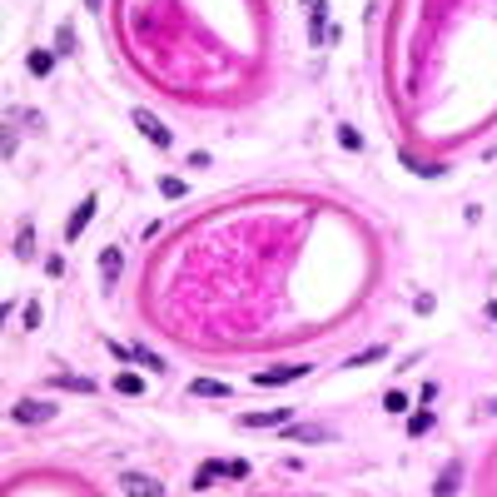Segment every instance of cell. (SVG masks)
Wrapping results in <instances>:
<instances>
[{
    "label": "cell",
    "instance_id": "6da1fadb",
    "mask_svg": "<svg viewBox=\"0 0 497 497\" xmlns=\"http://www.w3.org/2000/svg\"><path fill=\"white\" fill-rule=\"evenodd\" d=\"M55 413H60V403H55V398H25V403H16V408H11V418H16V423H25V428H30V423H50Z\"/></svg>",
    "mask_w": 497,
    "mask_h": 497
},
{
    "label": "cell",
    "instance_id": "7a4b0ae2",
    "mask_svg": "<svg viewBox=\"0 0 497 497\" xmlns=\"http://www.w3.org/2000/svg\"><path fill=\"white\" fill-rule=\"evenodd\" d=\"M130 120H135V130H139V135H144L149 144H159V149H169V130H164V125H159V120H154L149 110H135Z\"/></svg>",
    "mask_w": 497,
    "mask_h": 497
},
{
    "label": "cell",
    "instance_id": "3957f363",
    "mask_svg": "<svg viewBox=\"0 0 497 497\" xmlns=\"http://www.w3.org/2000/svg\"><path fill=\"white\" fill-rule=\"evenodd\" d=\"M304 373H309V363H284V368L254 373V383H259V388H279V383H294V378H304Z\"/></svg>",
    "mask_w": 497,
    "mask_h": 497
},
{
    "label": "cell",
    "instance_id": "277c9868",
    "mask_svg": "<svg viewBox=\"0 0 497 497\" xmlns=\"http://www.w3.org/2000/svg\"><path fill=\"white\" fill-rule=\"evenodd\" d=\"M289 418H294L289 408H264V413H244V418H239V428H284Z\"/></svg>",
    "mask_w": 497,
    "mask_h": 497
},
{
    "label": "cell",
    "instance_id": "5b68a950",
    "mask_svg": "<svg viewBox=\"0 0 497 497\" xmlns=\"http://www.w3.org/2000/svg\"><path fill=\"white\" fill-rule=\"evenodd\" d=\"M120 492H139V497H159V492H164V482H159V477H144V472H125V477H120Z\"/></svg>",
    "mask_w": 497,
    "mask_h": 497
},
{
    "label": "cell",
    "instance_id": "8992f818",
    "mask_svg": "<svg viewBox=\"0 0 497 497\" xmlns=\"http://www.w3.org/2000/svg\"><path fill=\"white\" fill-rule=\"evenodd\" d=\"M120 269H125V254H120V244L100 248V284H105V289H110V284L120 279Z\"/></svg>",
    "mask_w": 497,
    "mask_h": 497
},
{
    "label": "cell",
    "instance_id": "52a82bcc",
    "mask_svg": "<svg viewBox=\"0 0 497 497\" xmlns=\"http://www.w3.org/2000/svg\"><path fill=\"white\" fill-rule=\"evenodd\" d=\"M95 204H100V199H80V209H75L70 224H65V239H80V234H85V224L95 219Z\"/></svg>",
    "mask_w": 497,
    "mask_h": 497
},
{
    "label": "cell",
    "instance_id": "ba28073f",
    "mask_svg": "<svg viewBox=\"0 0 497 497\" xmlns=\"http://www.w3.org/2000/svg\"><path fill=\"white\" fill-rule=\"evenodd\" d=\"M11 248H16V259H30V254H35V224H30V219H21L16 244H11Z\"/></svg>",
    "mask_w": 497,
    "mask_h": 497
},
{
    "label": "cell",
    "instance_id": "9c48e42d",
    "mask_svg": "<svg viewBox=\"0 0 497 497\" xmlns=\"http://www.w3.org/2000/svg\"><path fill=\"white\" fill-rule=\"evenodd\" d=\"M219 477H229V462H224V457H219V462H204V467L194 472V487L204 492V487H214Z\"/></svg>",
    "mask_w": 497,
    "mask_h": 497
},
{
    "label": "cell",
    "instance_id": "30bf717a",
    "mask_svg": "<svg viewBox=\"0 0 497 497\" xmlns=\"http://www.w3.org/2000/svg\"><path fill=\"white\" fill-rule=\"evenodd\" d=\"M189 393H194V398H229V383H219V378H194Z\"/></svg>",
    "mask_w": 497,
    "mask_h": 497
},
{
    "label": "cell",
    "instance_id": "8fae6325",
    "mask_svg": "<svg viewBox=\"0 0 497 497\" xmlns=\"http://www.w3.org/2000/svg\"><path fill=\"white\" fill-rule=\"evenodd\" d=\"M50 383H55V388H70V393H95V383H90V378H80V373H55Z\"/></svg>",
    "mask_w": 497,
    "mask_h": 497
},
{
    "label": "cell",
    "instance_id": "7c38bea8",
    "mask_svg": "<svg viewBox=\"0 0 497 497\" xmlns=\"http://www.w3.org/2000/svg\"><path fill=\"white\" fill-rule=\"evenodd\" d=\"M115 393H125V398L139 393V398H144V378H139V373H120V378H115Z\"/></svg>",
    "mask_w": 497,
    "mask_h": 497
},
{
    "label": "cell",
    "instance_id": "4fadbf2b",
    "mask_svg": "<svg viewBox=\"0 0 497 497\" xmlns=\"http://www.w3.org/2000/svg\"><path fill=\"white\" fill-rule=\"evenodd\" d=\"M25 65H30V75H50V70H55V55H50V50H30Z\"/></svg>",
    "mask_w": 497,
    "mask_h": 497
},
{
    "label": "cell",
    "instance_id": "5bb4252c",
    "mask_svg": "<svg viewBox=\"0 0 497 497\" xmlns=\"http://www.w3.org/2000/svg\"><path fill=\"white\" fill-rule=\"evenodd\" d=\"M135 363H139V368H149V373H164V368H169L159 353H149V348H139V343H135Z\"/></svg>",
    "mask_w": 497,
    "mask_h": 497
},
{
    "label": "cell",
    "instance_id": "9a60e30c",
    "mask_svg": "<svg viewBox=\"0 0 497 497\" xmlns=\"http://www.w3.org/2000/svg\"><path fill=\"white\" fill-rule=\"evenodd\" d=\"M159 194H164V199H184V179L164 174V179H159Z\"/></svg>",
    "mask_w": 497,
    "mask_h": 497
},
{
    "label": "cell",
    "instance_id": "2e32d148",
    "mask_svg": "<svg viewBox=\"0 0 497 497\" xmlns=\"http://www.w3.org/2000/svg\"><path fill=\"white\" fill-rule=\"evenodd\" d=\"M284 438H294V442H324L329 433H319V428H289Z\"/></svg>",
    "mask_w": 497,
    "mask_h": 497
},
{
    "label": "cell",
    "instance_id": "e0dca14e",
    "mask_svg": "<svg viewBox=\"0 0 497 497\" xmlns=\"http://www.w3.org/2000/svg\"><path fill=\"white\" fill-rule=\"evenodd\" d=\"M338 144H343V149H363V139H358L353 125H338Z\"/></svg>",
    "mask_w": 497,
    "mask_h": 497
},
{
    "label": "cell",
    "instance_id": "ac0fdd59",
    "mask_svg": "<svg viewBox=\"0 0 497 497\" xmlns=\"http://www.w3.org/2000/svg\"><path fill=\"white\" fill-rule=\"evenodd\" d=\"M378 358H388V353H383V343H378V348H363L358 358H348V368H363V363H378Z\"/></svg>",
    "mask_w": 497,
    "mask_h": 497
},
{
    "label": "cell",
    "instance_id": "d6986e66",
    "mask_svg": "<svg viewBox=\"0 0 497 497\" xmlns=\"http://www.w3.org/2000/svg\"><path fill=\"white\" fill-rule=\"evenodd\" d=\"M383 408H388V413H408V393H398V388L383 393Z\"/></svg>",
    "mask_w": 497,
    "mask_h": 497
},
{
    "label": "cell",
    "instance_id": "ffe728a7",
    "mask_svg": "<svg viewBox=\"0 0 497 497\" xmlns=\"http://www.w3.org/2000/svg\"><path fill=\"white\" fill-rule=\"evenodd\" d=\"M428 428H433V413H413V418H408V433H413V438H423Z\"/></svg>",
    "mask_w": 497,
    "mask_h": 497
},
{
    "label": "cell",
    "instance_id": "44dd1931",
    "mask_svg": "<svg viewBox=\"0 0 497 497\" xmlns=\"http://www.w3.org/2000/svg\"><path fill=\"white\" fill-rule=\"evenodd\" d=\"M105 348H110V353H115V358H120V363H135V348H125V343H120V338H105Z\"/></svg>",
    "mask_w": 497,
    "mask_h": 497
},
{
    "label": "cell",
    "instance_id": "7402d4cb",
    "mask_svg": "<svg viewBox=\"0 0 497 497\" xmlns=\"http://www.w3.org/2000/svg\"><path fill=\"white\" fill-rule=\"evenodd\" d=\"M55 45H60V55H70V50H75V30H70V25H60V35H55Z\"/></svg>",
    "mask_w": 497,
    "mask_h": 497
},
{
    "label": "cell",
    "instance_id": "603a6c76",
    "mask_svg": "<svg viewBox=\"0 0 497 497\" xmlns=\"http://www.w3.org/2000/svg\"><path fill=\"white\" fill-rule=\"evenodd\" d=\"M229 462V482H239V477H248V462L244 457H224Z\"/></svg>",
    "mask_w": 497,
    "mask_h": 497
},
{
    "label": "cell",
    "instance_id": "cb8c5ba5",
    "mask_svg": "<svg viewBox=\"0 0 497 497\" xmlns=\"http://www.w3.org/2000/svg\"><path fill=\"white\" fill-rule=\"evenodd\" d=\"M452 487H457V467H447V472L433 482V492H452Z\"/></svg>",
    "mask_w": 497,
    "mask_h": 497
},
{
    "label": "cell",
    "instance_id": "d4e9b609",
    "mask_svg": "<svg viewBox=\"0 0 497 497\" xmlns=\"http://www.w3.org/2000/svg\"><path fill=\"white\" fill-rule=\"evenodd\" d=\"M45 274H50V279H65V259L50 254V259H45Z\"/></svg>",
    "mask_w": 497,
    "mask_h": 497
},
{
    "label": "cell",
    "instance_id": "484cf974",
    "mask_svg": "<svg viewBox=\"0 0 497 497\" xmlns=\"http://www.w3.org/2000/svg\"><path fill=\"white\" fill-rule=\"evenodd\" d=\"M25 329H40V304H25Z\"/></svg>",
    "mask_w": 497,
    "mask_h": 497
},
{
    "label": "cell",
    "instance_id": "4316f807",
    "mask_svg": "<svg viewBox=\"0 0 497 497\" xmlns=\"http://www.w3.org/2000/svg\"><path fill=\"white\" fill-rule=\"evenodd\" d=\"M487 319H492V324H497V304H487Z\"/></svg>",
    "mask_w": 497,
    "mask_h": 497
},
{
    "label": "cell",
    "instance_id": "83f0119b",
    "mask_svg": "<svg viewBox=\"0 0 497 497\" xmlns=\"http://www.w3.org/2000/svg\"><path fill=\"white\" fill-rule=\"evenodd\" d=\"M492 413H497V398H492Z\"/></svg>",
    "mask_w": 497,
    "mask_h": 497
}]
</instances>
